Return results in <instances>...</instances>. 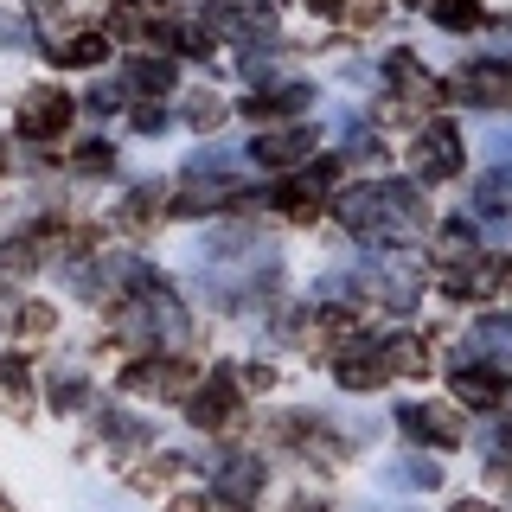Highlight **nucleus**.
<instances>
[{
    "mask_svg": "<svg viewBox=\"0 0 512 512\" xmlns=\"http://www.w3.org/2000/svg\"><path fill=\"white\" fill-rule=\"evenodd\" d=\"M186 116H192V128H218L224 122V103H218V96H192Z\"/></svg>",
    "mask_w": 512,
    "mask_h": 512,
    "instance_id": "5701e85b",
    "label": "nucleus"
},
{
    "mask_svg": "<svg viewBox=\"0 0 512 512\" xmlns=\"http://www.w3.org/2000/svg\"><path fill=\"white\" fill-rule=\"evenodd\" d=\"M269 199H276V205H282V212H288V218H314V212H320V199H314V186H301V180H282L276 192H269Z\"/></svg>",
    "mask_w": 512,
    "mask_h": 512,
    "instance_id": "a211bd4d",
    "label": "nucleus"
},
{
    "mask_svg": "<svg viewBox=\"0 0 512 512\" xmlns=\"http://www.w3.org/2000/svg\"><path fill=\"white\" fill-rule=\"evenodd\" d=\"M480 346H487V352H500V365H512V314L480 320Z\"/></svg>",
    "mask_w": 512,
    "mask_h": 512,
    "instance_id": "aec40b11",
    "label": "nucleus"
},
{
    "mask_svg": "<svg viewBox=\"0 0 512 512\" xmlns=\"http://www.w3.org/2000/svg\"><path fill=\"white\" fill-rule=\"evenodd\" d=\"M109 58V32H77L58 45V64H103Z\"/></svg>",
    "mask_w": 512,
    "mask_h": 512,
    "instance_id": "4468645a",
    "label": "nucleus"
},
{
    "mask_svg": "<svg viewBox=\"0 0 512 512\" xmlns=\"http://www.w3.org/2000/svg\"><path fill=\"white\" fill-rule=\"evenodd\" d=\"M397 372H423V346L404 340V333H397V340H359L333 365V378H340L346 391H378V384L397 378Z\"/></svg>",
    "mask_w": 512,
    "mask_h": 512,
    "instance_id": "f03ea898",
    "label": "nucleus"
},
{
    "mask_svg": "<svg viewBox=\"0 0 512 512\" xmlns=\"http://www.w3.org/2000/svg\"><path fill=\"white\" fill-rule=\"evenodd\" d=\"M308 7H314V13H340L346 0H308Z\"/></svg>",
    "mask_w": 512,
    "mask_h": 512,
    "instance_id": "cd10ccee",
    "label": "nucleus"
},
{
    "mask_svg": "<svg viewBox=\"0 0 512 512\" xmlns=\"http://www.w3.org/2000/svg\"><path fill=\"white\" fill-rule=\"evenodd\" d=\"M26 391H32V384H26V365L20 359H0V404H7V410H26Z\"/></svg>",
    "mask_w": 512,
    "mask_h": 512,
    "instance_id": "6ab92c4d",
    "label": "nucleus"
},
{
    "mask_svg": "<svg viewBox=\"0 0 512 512\" xmlns=\"http://www.w3.org/2000/svg\"><path fill=\"white\" fill-rule=\"evenodd\" d=\"M474 205L487 218H506L512 212V167H500V173H487V180L474 186Z\"/></svg>",
    "mask_w": 512,
    "mask_h": 512,
    "instance_id": "ddd939ff",
    "label": "nucleus"
},
{
    "mask_svg": "<svg viewBox=\"0 0 512 512\" xmlns=\"http://www.w3.org/2000/svg\"><path fill=\"white\" fill-rule=\"evenodd\" d=\"M512 276V263L506 256H468V263H455L448 269V295L455 301H487V295H500V282Z\"/></svg>",
    "mask_w": 512,
    "mask_h": 512,
    "instance_id": "39448f33",
    "label": "nucleus"
},
{
    "mask_svg": "<svg viewBox=\"0 0 512 512\" xmlns=\"http://www.w3.org/2000/svg\"><path fill=\"white\" fill-rule=\"evenodd\" d=\"M416 154V180H455L461 173V128L455 122H429L423 135L410 141Z\"/></svg>",
    "mask_w": 512,
    "mask_h": 512,
    "instance_id": "20e7f679",
    "label": "nucleus"
},
{
    "mask_svg": "<svg viewBox=\"0 0 512 512\" xmlns=\"http://www.w3.org/2000/svg\"><path fill=\"white\" fill-rule=\"evenodd\" d=\"M308 154H314V128H269V135L250 141V160L269 167V173L295 167V160H308Z\"/></svg>",
    "mask_w": 512,
    "mask_h": 512,
    "instance_id": "0eeeda50",
    "label": "nucleus"
},
{
    "mask_svg": "<svg viewBox=\"0 0 512 512\" xmlns=\"http://www.w3.org/2000/svg\"><path fill=\"white\" fill-rule=\"evenodd\" d=\"M52 404H64V410H71V404H84V378H77V372H64V378L52 384Z\"/></svg>",
    "mask_w": 512,
    "mask_h": 512,
    "instance_id": "b1692460",
    "label": "nucleus"
},
{
    "mask_svg": "<svg viewBox=\"0 0 512 512\" xmlns=\"http://www.w3.org/2000/svg\"><path fill=\"white\" fill-rule=\"evenodd\" d=\"M455 397L474 404V410H500L506 404V372H493V365H480V359H461L455 365Z\"/></svg>",
    "mask_w": 512,
    "mask_h": 512,
    "instance_id": "1a4fd4ad",
    "label": "nucleus"
},
{
    "mask_svg": "<svg viewBox=\"0 0 512 512\" xmlns=\"http://www.w3.org/2000/svg\"><path fill=\"white\" fill-rule=\"evenodd\" d=\"M487 13H480V0H436V26L448 32H474Z\"/></svg>",
    "mask_w": 512,
    "mask_h": 512,
    "instance_id": "f3484780",
    "label": "nucleus"
},
{
    "mask_svg": "<svg viewBox=\"0 0 512 512\" xmlns=\"http://www.w3.org/2000/svg\"><path fill=\"white\" fill-rule=\"evenodd\" d=\"M346 13H352V26H378L384 20V0H352Z\"/></svg>",
    "mask_w": 512,
    "mask_h": 512,
    "instance_id": "393cba45",
    "label": "nucleus"
},
{
    "mask_svg": "<svg viewBox=\"0 0 512 512\" xmlns=\"http://www.w3.org/2000/svg\"><path fill=\"white\" fill-rule=\"evenodd\" d=\"M128 84L160 96V90H173V64L167 58H135V64H128Z\"/></svg>",
    "mask_w": 512,
    "mask_h": 512,
    "instance_id": "2eb2a0df",
    "label": "nucleus"
},
{
    "mask_svg": "<svg viewBox=\"0 0 512 512\" xmlns=\"http://www.w3.org/2000/svg\"><path fill=\"white\" fill-rule=\"evenodd\" d=\"M0 512H7V500H0Z\"/></svg>",
    "mask_w": 512,
    "mask_h": 512,
    "instance_id": "c756f323",
    "label": "nucleus"
},
{
    "mask_svg": "<svg viewBox=\"0 0 512 512\" xmlns=\"http://www.w3.org/2000/svg\"><path fill=\"white\" fill-rule=\"evenodd\" d=\"M455 512H493V506H480V500H461V506H455Z\"/></svg>",
    "mask_w": 512,
    "mask_h": 512,
    "instance_id": "c85d7f7f",
    "label": "nucleus"
},
{
    "mask_svg": "<svg viewBox=\"0 0 512 512\" xmlns=\"http://www.w3.org/2000/svg\"><path fill=\"white\" fill-rule=\"evenodd\" d=\"M160 212V192L154 186H135V192H128V205H122V224H148Z\"/></svg>",
    "mask_w": 512,
    "mask_h": 512,
    "instance_id": "4be33fe9",
    "label": "nucleus"
},
{
    "mask_svg": "<svg viewBox=\"0 0 512 512\" xmlns=\"http://www.w3.org/2000/svg\"><path fill=\"white\" fill-rule=\"evenodd\" d=\"M436 256L448 269L468 263V256H474V231H468V224H442V231H436Z\"/></svg>",
    "mask_w": 512,
    "mask_h": 512,
    "instance_id": "dca6fc26",
    "label": "nucleus"
},
{
    "mask_svg": "<svg viewBox=\"0 0 512 512\" xmlns=\"http://www.w3.org/2000/svg\"><path fill=\"white\" fill-rule=\"evenodd\" d=\"M77 173H116V148L109 141H84L77 148Z\"/></svg>",
    "mask_w": 512,
    "mask_h": 512,
    "instance_id": "412c9836",
    "label": "nucleus"
},
{
    "mask_svg": "<svg viewBox=\"0 0 512 512\" xmlns=\"http://www.w3.org/2000/svg\"><path fill=\"white\" fill-rule=\"evenodd\" d=\"M448 90H455L461 103H474V109H506L512 103V58H480L468 71H455Z\"/></svg>",
    "mask_w": 512,
    "mask_h": 512,
    "instance_id": "7ed1b4c3",
    "label": "nucleus"
},
{
    "mask_svg": "<svg viewBox=\"0 0 512 512\" xmlns=\"http://www.w3.org/2000/svg\"><path fill=\"white\" fill-rule=\"evenodd\" d=\"M397 423H404L410 442H429V448H455L461 442V416L442 410V404H410V410H397Z\"/></svg>",
    "mask_w": 512,
    "mask_h": 512,
    "instance_id": "6e6552de",
    "label": "nucleus"
},
{
    "mask_svg": "<svg viewBox=\"0 0 512 512\" xmlns=\"http://www.w3.org/2000/svg\"><path fill=\"white\" fill-rule=\"evenodd\" d=\"M308 103H314L308 84H263L244 109H250L256 122H276V116H295V109H308Z\"/></svg>",
    "mask_w": 512,
    "mask_h": 512,
    "instance_id": "f8f14e48",
    "label": "nucleus"
},
{
    "mask_svg": "<svg viewBox=\"0 0 512 512\" xmlns=\"http://www.w3.org/2000/svg\"><path fill=\"white\" fill-rule=\"evenodd\" d=\"M340 218L359 237H378V244H410L416 231L429 224V205L410 180H372V186H352L340 199Z\"/></svg>",
    "mask_w": 512,
    "mask_h": 512,
    "instance_id": "f257e3e1",
    "label": "nucleus"
},
{
    "mask_svg": "<svg viewBox=\"0 0 512 512\" xmlns=\"http://www.w3.org/2000/svg\"><path fill=\"white\" fill-rule=\"evenodd\" d=\"M212 493H218V506H231V512L256 506V493H263V461H250V455L224 461L218 480H212Z\"/></svg>",
    "mask_w": 512,
    "mask_h": 512,
    "instance_id": "9d476101",
    "label": "nucleus"
},
{
    "mask_svg": "<svg viewBox=\"0 0 512 512\" xmlns=\"http://www.w3.org/2000/svg\"><path fill=\"white\" fill-rule=\"evenodd\" d=\"M231 410H237L231 372H212V384H199V391H192V404H186V416H192L199 429H224V423H231Z\"/></svg>",
    "mask_w": 512,
    "mask_h": 512,
    "instance_id": "9b49d317",
    "label": "nucleus"
},
{
    "mask_svg": "<svg viewBox=\"0 0 512 512\" xmlns=\"http://www.w3.org/2000/svg\"><path fill=\"white\" fill-rule=\"evenodd\" d=\"M135 128H141V135H160V128H167V109H135Z\"/></svg>",
    "mask_w": 512,
    "mask_h": 512,
    "instance_id": "a878e982",
    "label": "nucleus"
},
{
    "mask_svg": "<svg viewBox=\"0 0 512 512\" xmlns=\"http://www.w3.org/2000/svg\"><path fill=\"white\" fill-rule=\"evenodd\" d=\"M71 96L64 90H26V103H20V135L26 141H45V135H64V122H71Z\"/></svg>",
    "mask_w": 512,
    "mask_h": 512,
    "instance_id": "423d86ee",
    "label": "nucleus"
},
{
    "mask_svg": "<svg viewBox=\"0 0 512 512\" xmlns=\"http://www.w3.org/2000/svg\"><path fill=\"white\" fill-rule=\"evenodd\" d=\"M493 455H512V429H506V423L493 429Z\"/></svg>",
    "mask_w": 512,
    "mask_h": 512,
    "instance_id": "bb28decb",
    "label": "nucleus"
}]
</instances>
